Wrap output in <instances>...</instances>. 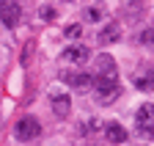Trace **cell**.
I'll use <instances>...</instances> for the list:
<instances>
[{"mask_svg": "<svg viewBox=\"0 0 154 146\" xmlns=\"http://www.w3.org/2000/svg\"><path fill=\"white\" fill-rule=\"evenodd\" d=\"M61 80H66L74 91H80V94L91 91V85H94V77L85 75V72H61Z\"/></svg>", "mask_w": 154, "mask_h": 146, "instance_id": "4", "label": "cell"}, {"mask_svg": "<svg viewBox=\"0 0 154 146\" xmlns=\"http://www.w3.org/2000/svg\"><path fill=\"white\" fill-rule=\"evenodd\" d=\"M69 3H72V0H69Z\"/></svg>", "mask_w": 154, "mask_h": 146, "instance_id": "18", "label": "cell"}, {"mask_svg": "<svg viewBox=\"0 0 154 146\" xmlns=\"http://www.w3.org/2000/svg\"><path fill=\"white\" fill-rule=\"evenodd\" d=\"M96 85H116L119 83V69H116V61L110 55H99L96 58Z\"/></svg>", "mask_w": 154, "mask_h": 146, "instance_id": "1", "label": "cell"}, {"mask_svg": "<svg viewBox=\"0 0 154 146\" xmlns=\"http://www.w3.org/2000/svg\"><path fill=\"white\" fill-rule=\"evenodd\" d=\"M105 135H107V141H110V143H124V141H127V130H124L119 121L105 124Z\"/></svg>", "mask_w": 154, "mask_h": 146, "instance_id": "11", "label": "cell"}, {"mask_svg": "<svg viewBox=\"0 0 154 146\" xmlns=\"http://www.w3.org/2000/svg\"><path fill=\"white\" fill-rule=\"evenodd\" d=\"M88 58H91V52H88V47H83V44L66 47V50L61 52V61H69V64H85Z\"/></svg>", "mask_w": 154, "mask_h": 146, "instance_id": "7", "label": "cell"}, {"mask_svg": "<svg viewBox=\"0 0 154 146\" xmlns=\"http://www.w3.org/2000/svg\"><path fill=\"white\" fill-rule=\"evenodd\" d=\"M38 132H42V124H38L36 116H22V119L14 124V138H17V141H22V143L38 138Z\"/></svg>", "mask_w": 154, "mask_h": 146, "instance_id": "2", "label": "cell"}, {"mask_svg": "<svg viewBox=\"0 0 154 146\" xmlns=\"http://www.w3.org/2000/svg\"><path fill=\"white\" fill-rule=\"evenodd\" d=\"M121 97V85L116 83V85H96V102L99 105H110Z\"/></svg>", "mask_w": 154, "mask_h": 146, "instance_id": "8", "label": "cell"}, {"mask_svg": "<svg viewBox=\"0 0 154 146\" xmlns=\"http://www.w3.org/2000/svg\"><path fill=\"white\" fill-rule=\"evenodd\" d=\"M135 124H138V132L140 135L154 132V105H140L138 113H135Z\"/></svg>", "mask_w": 154, "mask_h": 146, "instance_id": "5", "label": "cell"}, {"mask_svg": "<svg viewBox=\"0 0 154 146\" xmlns=\"http://www.w3.org/2000/svg\"><path fill=\"white\" fill-rule=\"evenodd\" d=\"M83 36V25H69L66 28V39H80Z\"/></svg>", "mask_w": 154, "mask_h": 146, "instance_id": "14", "label": "cell"}, {"mask_svg": "<svg viewBox=\"0 0 154 146\" xmlns=\"http://www.w3.org/2000/svg\"><path fill=\"white\" fill-rule=\"evenodd\" d=\"M138 42H140L143 47H154V30H151V28L140 30V33H138Z\"/></svg>", "mask_w": 154, "mask_h": 146, "instance_id": "12", "label": "cell"}, {"mask_svg": "<svg viewBox=\"0 0 154 146\" xmlns=\"http://www.w3.org/2000/svg\"><path fill=\"white\" fill-rule=\"evenodd\" d=\"M88 146H94V143H88Z\"/></svg>", "mask_w": 154, "mask_h": 146, "instance_id": "17", "label": "cell"}, {"mask_svg": "<svg viewBox=\"0 0 154 146\" xmlns=\"http://www.w3.org/2000/svg\"><path fill=\"white\" fill-rule=\"evenodd\" d=\"M149 135H154V132H149Z\"/></svg>", "mask_w": 154, "mask_h": 146, "instance_id": "16", "label": "cell"}, {"mask_svg": "<svg viewBox=\"0 0 154 146\" xmlns=\"http://www.w3.org/2000/svg\"><path fill=\"white\" fill-rule=\"evenodd\" d=\"M38 17H42L44 22H52V20H55V11H52L50 6H42V11H38Z\"/></svg>", "mask_w": 154, "mask_h": 146, "instance_id": "15", "label": "cell"}, {"mask_svg": "<svg viewBox=\"0 0 154 146\" xmlns=\"http://www.w3.org/2000/svg\"><path fill=\"white\" fill-rule=\"evenodd\" d=\"M50 105H52V113L58 119H66L69 110H72V99H69V94H63V91H52L50 94Z\"/></svg>", "mask_w": 154, "mask_h": 146, "instance_id": "6", "label": "cell"}, {"mask_svg": "<svg viewBox=\"0 0 154 146\" xmlns=\"http://www.w3.org/2000/svg\"><path fill=\"white\" fill-rule=\"evenodd\" d=\"M132 83L138 85L140 91H154V69H151V66H149V69H140L138 75H135Z\"/></svg>", "mask_w": 154, "mask_h": 146, "instance_id": "10", "label": "cell"}, {"mask_svg": "<svg viewBox=\"0 0 154 146\" xmlns=\"http://www.w3.org/2000/svg\"><path fill=\"white\" fill-rule=\"evenodd\" d=\"M99 44H113V42H119L121 39V28H119V22H110V25H105L102 30H99Z\"/></svg>", "mask_w": 154, "mask_h": 146, "instance_id": "9", "label": "cell"}, {"mask_svg": "<svg viewBox=\"0 0 154 146\" xmlns=\"http://www.w3.org/2000/svg\"><path fill=\"white\" fill-rule=\"evenodd\" d=\"M85 20H88V22H99V20H102V8H99V6L85 8Z\"/></svg>", "mask_w": 154, "mask_h": 146, "instance_id": "13", "label": "cell"}, {"mask_svg": "<svg viewBox=\"0 0 154 146\" xmlns=\"http://www.w3.org/2000/svg\"><path fill=\"white\" fill-rule=\"evenodd\" d=\"M19 17H22L19 3H14V0H0V22H3L6 28H17Z\"/></svg>", "mask_w": 154, "mask_h": 146, "instance_id": "3", "label": "cell"}]
</instances>
